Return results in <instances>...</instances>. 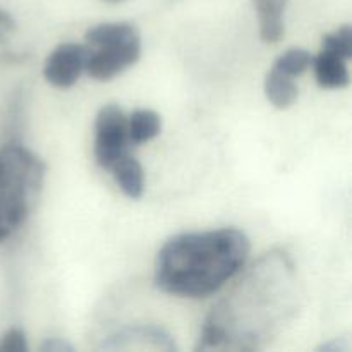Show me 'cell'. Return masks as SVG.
Returning <instances> with one entry per match:
<instances>
[{
    "label": "cell",
    "instance_id": "cell-1",
    "mask_svg": "<svg viewBox=\"0 0 352 352\" xmlns=\"http://www.w3.org/2000/svg\"><path fill=\"white\" fill-rule=\"evenodd\" d=\"M294 274L282 256L263 258L251 268L203 327L199 349L253 351L267 342L296 311Z\"/></svg>",
    "mask_w": 352,
    "mask_h": 352
},
{
    "label": "cell",
    "instance_id": "cell-2",
    "mask_svg": "<svg viewBox=\"0 0 352 352\" xmlns=\"http://www.w3.org/2000/svg\"><path fill=\"white\" fill-rule=\"evenodd\" d=\"M251 243L237 229L189 232L165 243L155 265V284L181 298H206L243 270Z\"/></svg>",
    "mask_w": 352,
    "mask_h": 352
},
{
    "label": "cell",
    "instance_id": "cell-3",
    "mask_svg": "<svg viewBox=\"0 0 352 352\" xmlns=\"http://www.w3.org/2000/svg\"><path fill=\"white\" fill-rule=\"evenodd\" d=\"M45 179V164L26 146L0 148V241L12 236L33 210Z\"/></svg>",
    "mask_w": 352,
    "mask_h": 352
},
{
    "label": "cell",
    "instance_id": "cell-4",
    "mask_svg": "<svg viewBox=\"0 0 352 352\" xmlns=\"http://www.w3.org/2000/svg\"><path fill=\"white\" fill-rule=\"evenodd\" d=\"M89 48L85 71L96 81H110L138 62L140 31L127 23H103L86 31Z\"/></svg>",
    "mask_w": 352,
    "mask_h": 352
},
{
    "label": "cell",
    "instance_id": "cell-5",
    "mask_svg": "<svg viewBox=\"0 0 352 352\" xmlns=\"http://www.w3.org/2000/svg\"><path fill=\"white\" fill-rule=\"evenodd\" d=\"M129 143L127 117L117 105H105L100 109L95 120V158L103 168L112 165L126 153Z\"/></svg>",
    "mask_w": 352,
    "mask_h": 352
},
{
    "label": "cell",
    "instance_id": "cell-6",
    "mask_svg": "<svg viewBox=\"0 0 352 352\" xmlns=\"http://www.w3.org/2000/svg\"><path fill=\"white\" fill-rule=\"evenodd\" d=\"M88 45L62 43L47 57L43 76L55 88H71L85 71L88 60Z\"/></svg>",
    "mask_w": 352,
    "mask_h": 352
},
{
    "label": "cell",
    "instance_id": "cell-7",
    "mask_svg": "<svg viewBox=\"0 0 352 352\" xmlns=\"http://www.w3.org/2000/svg\"><path fill=\"white\" fill-rule=\"evenodd\" d=\"M103 349H160L175 351L174 339L158 327H127L103 342Z\"/></svg>",
    "mask_w": 352,
    "mask_h": 352
},
{
    "label": "cell",
    "instance_id": "cell-8",
    "mask_svg": "<svg viewBox=\"0 0 352 352\" xmlns=\"http://www.w3.org/2000/svg\"><path fill=\"white\" fill-rule=\"evenodd\" d=\"M313 67H315L316 81L322 88L340 89L349 86L351 76L347 69V60L333 52L322 48L316 57H313Z\"/></svg>",
    "mask_w": 352,
    "mask_h": 352
},
{
    "label": "cell",
    "instance_id": "cell-9",
    "mask_svg": "<svg viewBox=\"0 0 352 352\" xmlns=\"http://www.w3.org/2000/svg\"><path fill=\"white\" fill-rule=\"evenodd\" d=\"M260 17V38L265 43H277L284 36V12L289 0H251Z\"/></svg>",
    "mask_w": 352,
    "mask_h": 352
},
{
    "label": "cell",
    "instance_id": "cell-10",
    "mask_svg": "<svg viewBox=\"0 0 352 352\" xmlns=\"http://www.w3.org/2000/svg\"><path fill=\"white\" fill-rule=\"evenodd\" d=\"M112 170L120 191H122L127 198L140 199L141 196H143L144 172L136 158L124 153L122 157L112 165Z\"/></svg>",
    "mask_w": 352,
    "mask_h": 352
},
{
    "label": "cell",
    "instance_id": "cell-11",
    "mask_svg": "<svg viewBox=\"0 0 352 352\" xmlns=\"http://www.w3.org/2000/svg\"><path fill=\"white\" fill-rule=\"evenodd\" d=\"M265 95L272 105L284 110L289 109L298 100L299 89L294 82V78L285 76L284 72L274 67L265 78Z\"/></svg>",
    "mask_w": 352,
    "mask_h": 352
},
{
    "label": "cell",
    "instance_id": "cell-12",
    "mask_svg": "<svg viewBox=\"0 0 352 352\" xmlns=\"http://www.w3.org/2000/svg\"><path fill=\"white\" fill-rule=\"evenodd\" d=\"M129 141L134 144H143L160 134L162 119L155 110L138 109L127 117Z\"/></svg>",
    "mask_w": 352,
    "mask_h": 352
},
{
    "label": "cell",
    "instance_id": "cell-13",
    "mask_svg": "<svg viewBox=\"0 0 352 352\" xmlns=\"http://www.w3.org/2000/svg\"><path fill=\"white\" fill-rule=\"evenodd\" d=\"M313 64V55L309 54L305 48H291L285 54H282L280 57L275 60L274 67L277 71L284 72L285 76H291V78H296V76L302 74L308 67H311Z\"/></svg>",
    "mask_w": 352,
    "mask_h": 352
},
{
    "label": "cell",
    "instance_id": "cell-14",
    "mask_svg": "<svg viewBox=\"0 0 352 352\" xmlns=\"http://www.w3.org/2000/svg\"><path fill=\"white\" fill-rule=\"evenodd\" d=\"M322 48L333 52V54L349 60L352 57V28L349 24H346V26L339 28L333 33L325 34L322 41Z\"/></svg>",
    "mask_w": 352,
    "mask_h": 352
},
{
    "label": "cell",
    "instance_id": "cell-15",
    "mask_svg": "<svg viewBox=\"0 0 352 352\" xmlns=\"http://www.w3.org/2000/svg\"><path fill=\"white\" fill-rule=\"evenodd\" d=\"M28 347L26 336L21 329H10L0 339V352H26Z\"/></svg>",
    "mask_w": 352,
    "mask_h": 352
},
{
    "label": "cell",
    "instance_id": "cell-16",
    "mask_svg": "<svg viewBox=\"0 0 352 352\" xmlns=\"http://www.w3.org/2000/svg\"><path fill=\"white\" fill-rule=\"evenodd\" d=\"M14 31H16V24H14L12 17L3 12V10H0V55L6 52Z\"/></svg>",
    "mask_w": 352,
    "mask_h": 352
},
{
    "label": "cell",
    "instance_id": "cell-17",
    "mask_svg": "<svg viewBox=\"0 0 352 352\" xmlns=\"http://www.w3.org/2000/svg\"><path fill=\"white\" fill-rule=\"evenodd\" d=\"M41 352H72L74 347L62 339H48L43 346L40 347Z\"/></svg>",
    "mask_w": 352,
    "mask_h": 352
},
{
    "label": "cell",
    "instance_id": "cell-18",
    "mask_svg": "<svg viewBox=\"0 0 352 352\" xmlns=\"http://www.w3.org/2000/svg\"><path fill=\"white\" fill-rule=\"evenodd\" d=\"M320 351H347V344H340L339 340H333V342H329V344H323L322 347H320Z\"/></svg>",
    "mask_w": 352,
    "mask_h": 352
},
{
    "label": "cell",
    "instance_id": "cell-19",
    "mask_svg": "<svg viewBox=\"0 0 352 352\" xmlns=\"http://www.w3.org/2000/svg\"><path fill=\"white\" fill-rule=\"evenodd\" d=\"M103 2H107V3H119V2H124V0H103Z\"/></svg>",
    "mask_w": 352,
    "mask_h": 352
}]
</instances>
